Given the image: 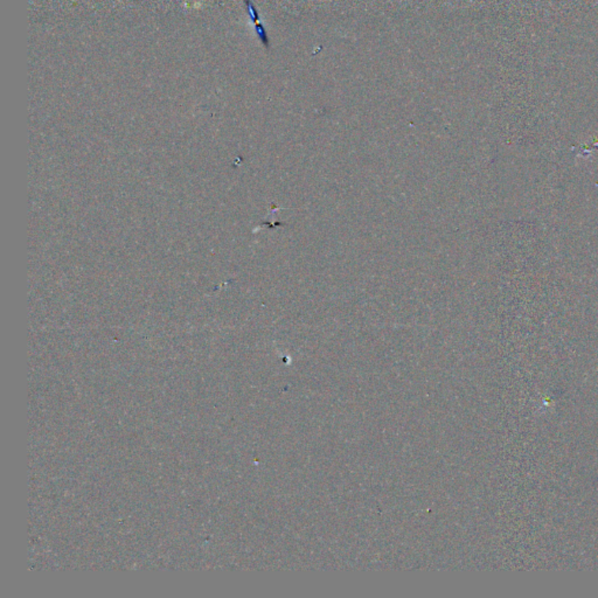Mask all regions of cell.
I'll use <instances>...</instances> for the list:
<instances>
[{
	"instance_id": "1",
	"label": "cell",
	"mask_w": 598,
	"mask_h": 598,
	"mask_svg": "<svg viewBox=\"0 0 598 598\" xmlns=\"http://www.w3.org/2000/svg\"><path fill=\"white\" fill-rule=\"evenodd\" d=\"M245 3H247L249 17H250L251 21L254 23L256 33H258L262 43H265V46H268V35H267V32H265V26L260 21V17H258V12L256 10V7H255L254 4L251 3L250 0H245Z\"/></svg>"
}]
</instances>
